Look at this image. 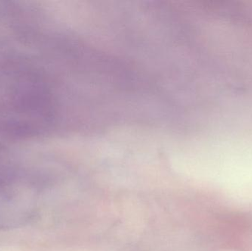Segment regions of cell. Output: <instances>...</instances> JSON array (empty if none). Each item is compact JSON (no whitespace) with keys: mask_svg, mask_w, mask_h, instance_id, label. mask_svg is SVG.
Segmentation results:
<instances>
[{"mask_svg":"<svg viewBox=\"0 0 252 251\" xmlns=\"http://www.w3.org/2000/svg\"><path fill=\"white\" fill-rule=\"evenodd\" d=\"M150 84H151V83H150ZM148 85H149V84H148ZM147 85H145V86H147ZM144 87H145V86H144ZM133 92H134V91H133ZM132 93H133V92H132ZM130 94H131V93H130ZM126 96H127V95H126ZM121 98H122V97H121ZM120 99H121V98H120Z\"/></svg>","mask_w":252,"mask_h":251,"instance_id":"1","label":"cell"}]
</instances>
